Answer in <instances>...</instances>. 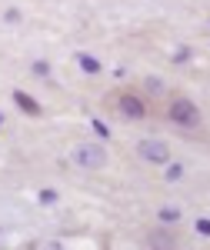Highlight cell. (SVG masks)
I'll return each instance as SVG.
<instances>
[{"label":"cell","instance_id":"cell-12","mask_svg":"<svg viewBox=\"0 0 210 250\" xmlns=\"http://www.w3.org/2000/svg\"><path fill=\"white\" fill-rule=\"evenodd\" d=\"M47 70H50V67H47V63H43V60H37V63H34V74H40V77H43V74H47Z\"/></svg>","mask_w":210,"mask_h":250},{"label":"cell","instance_id":"cell-9","mask_svg":"<svg viewBox=\"0 0 210 250\" xmlns=\"http://www.w3.org/2000/svg\"><path fill=\"white\" fill-rule=\"evenodd\" d=\"M170 164V160H167ZM164 177L167 180H177V177H184V164H170V170H164Z\"/></svg>","mask_w":210,"mask_h":250},{"label":"cell","instance_id":"cell-4","mask_svg":"<svg viewBox=\"0 0 210 250\" xmlns=\"http://www.w3.org/2000/svg\"><path fill=\"white\" fill-rule=\"evenodd\" d=\"M117 107H120V114L127 117V120H144L147 117V104L137 94H130V90H124V94L117 97Z\"/></svg>","mask_w":210,"mask_h":250},{"label":"cell","instance_id":"cell-8","mask_svg":"<svg viewBox=\"0 0 210 250\" xmlns=\"http://www.w3.org/2000/svg\"><path fill=\"white\" fill-rule=\"evenodd\" d=\"M150 244H153V247H173L177 240H173V233H164V230H160V233H153V237H150Z\"/></svg>","mask_w":210,"mask_h":250},{"label":"cell","instance_id":"cell-6","mask_svg":"<svg viewBox=\"0 0 210 250\" xmlns=\"http://www.w3.org/2000/svg\"><path fill=\"white\" fill-rule=\"evenodd\" d=\"M77 63H80V70H84V74H100V60H97V57L80 54V57H77Z\"/></svg>","mask_w":210,"mask_h":250},{"label":"cell","instance_id":"cell-13","mask_svg":"<svg viewBox=\"0 0 210 250\" xmlns=\"http://www.w3.org/2000/svg\"><path fill=\"white\" fill-rule=\"evenodd\" d=\"M0 124H3V114H0Z\"/></svg>","mask_w":210,"mask_h":250},{"label":"cell","instance_id":"cell-5","mask_svg":"<svg viewBox=\"0 0 210 250\" xmlns=\"http://www.w3.org/2000/svg\"><path fill=\"white\" fill-rule=\"evenodd\" d=\"M14 104H17L23 114H30V117H40V114H43V110H40V104L34 100V97H27L23 90H14Z\"/></svg>","mask_w":210,"mask_h":250},{"label":"cell","instance_id":"cell-3","mask_svg":"<svg viewBox=\"0 0 210 250\" xmlns=\"http://www.w3.org/2000/svg\"><path fill=\"white\" fill-rule=\"evenodd\" d=\"M137 157L147 160V164H167V160H170V147H167V140L147 137V140L137 144Z\"/></svg>","mask_w":210,"mask_h":250},{"label":"cell","instance_id":"cell-7","mask_svg":"<svg viewBox=\"0 0 210 250\" xmlns=\"http://www.w3.org/2000/svg\"><path fill=\"white\" fill-rule=\"evenodd\" d=\"M157 217H160V224L167 227V224H177V220H180V210H177V207H160Z\"/></svg>","mask_w":210,"mask_h":250},{"label":"cell","instance_id":"cell-10","mask_svg":"<svg viewBox=\"0 0 210 250\" xmlns=\"http://www.w3.org/2000/svg\"><path fill=\"white\" fill-rule=\"evenodd\" d=\"M40 200L43 204H57V190H40Z\"/></svg>","mask_w":210,"mask_h":250},{"label":"cell","instance_id":"cell-1","mask_svg":"<svg viewBox=\"0 0 210 250\" xmlns=\"http://www.w3.org/2000/svg\"><path fill=\"white\" fill-rule=\"evenodd\" d=\"M74 164L80 170H104L107 167V150L100 144H80L74 150Z\"/></svg>","mask_w":210,"mask_h":250},{"label":"cell","instance_id":"cell-2","mask_svg":"<svg viewBox=\"0 0 210 250\" xmlns=\"http://www.w3.org/2000/svg\"><path fill=\"white\" fill-rule=\"evenodd\" d=\"M170 120L177 127H197L200 124V107L193 100H187V97H177L170 104Z\"/></svg>","mask_w":210,"mask_h":250},{"label":"cell","instance_id":"cell-11","mask_svg":"<svg viewBox=\"0 0 210 250\" xmlns=\"http://www.w3.org/2000/svg\"><path fill=\"white\" fill-rule=\"evenodd\" d=\"M147 87H150V94H164V83H160L157 77H150V80H147Z\"/></svg>","mask_w":210,"mask_h":250}]
</instances>
